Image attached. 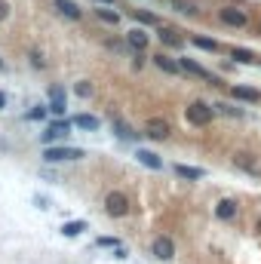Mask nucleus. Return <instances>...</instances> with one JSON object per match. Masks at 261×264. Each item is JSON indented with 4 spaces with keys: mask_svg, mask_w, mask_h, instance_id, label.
Returning a JSON list of instances; mask_svg holds the SVG:
<instances>
[{
    "mask_svg": "<svg viewBox=\"0 0 261 264\" xmlns=\"http://www.w3.org/2000/svg\"><path fill=\"white\" fill-rule=\"evenodd\" d=\"M182 71H188V74H194V77H203V80H212L209 71H206L203 65H197L194 58H182Z\"/></svg>",
    "mask_w": 261,
    "mask_h": 264,
    "instance_id": "nucleus-13",
    "label": "nucleus"
},
{
    "mask_svg": "<svg viewBox=\"0 0 261 264\" xmlns=\"http://www.w3.org/2000/svg\"><path fill=\"white\" fill-rule=\"evenodd\" d=\"M3 68H6V65H3V58H0V71H3Z\"/></svg>",
    "mask_w": 261,
    "mask_h": 264,
    "instance_id": "nucleus-33",
    "label": "nucleus"
},
{
    "mask_svg": "<svg viewBox=\"0 0 261 264\" xmlns=\"http://www.w3.org/2000/svg\"><path fill=\"white\" fill-rule=\"evenodd\" d=\"M105 212H108L111 218H123V215L129 212V200H126V194L111 191V194L105 197Z\"/></svg>",
    "mask_w": 261,
    "mask_h": 264,
    "instance_id": "nucleus-3",
    "label": "nucleus"
},
{
    "mask_svg": "<svg viewBox=\"0 0 261 264\" xmlns=\"http://www.w3.org/2000/svg\"><path fill=\"white\" fill-rule=\"evenodd\" d=\"M175 175H182V178H194V181H197V178L206 175V169H197V166H185V163H178V166H175Z\"/></svg>",
    "mask_w": 261,
    "mask_h": 264,
    "instance_id": "nucleus-15",
    "label": "nucleus"
},
{
    "mask_svg": "<svg viewBox=\"0 0 261 264\" xmlns=\"http://www.w3.org/2000/svg\"><path fill=\"white\" fill-rule=\"evenodd\" d=\"M191 43H194V46H200V49H206V52H215V49H218V43H215V40L200 37V34H197V37H191Z\"/></svg>",
    "mask_w": 261,
    "mask_h": 264,
    "instance_id": "nucleus-19",
    "label": "nucleus"
},
{
    "mask_svg": "<svg viewBox=\"0 0 261 264\" xmlns=\"http://www.w3.org/2000/svg\"><path fill=\"white\" fill-rule=\"evenodd\" d=\"M154 65H157L160 71H166V74H178V71H182V62H172V58H169V55H163V52H160V55H154Z\"/></svg>",
    "mask_w": 261,
    "mask_h": 264,
    "instance_id": "nucleus-10",
    "label": "nucleus"
},
{
    "mask_svg": "<svg viewBox=\"0 0 261 264\" xmlns=\"http://www.w3.org/2000/svg\"><path fill=\"white\" fill-rule=\"evenodd\" d=\"M237 215V203L234 200H222L218 206H215V218H222V221H231Z\"/></svg>",
    "mask_w": 261,
    "mask_h": 264,
    "instance_id": "nucleus-11",
    "label": "nucleus"
},
{
    "mask_svg": "<svg viewBox=\"0 0 261 264\" xmlns=\"http://www.w3.org/2000/svg\"><path fill=\"white\" fill-rule=\"evenodd\" d=\"M98 18H105V22L117 25V22H120V12H114V9H98Z\"/></svg>",
    "mask_w": 261,
    "mask_h": 264,
    "instance_id": "nucleus-25",
    "label": "nucleus"
},
{
    "mask_svg": "<svg viewBox=\"0 0 261 264\" xmlns=\"http://www.w3.org/2000/svg\"><path fill=\"white\" fill-rule=\"evenodd\" d=\"M169 132H172V126H169V120H163V117H151V120L145 123V135L154 138V141L169 138Z\"/></svg>",
    "mask_w": 261,
    "mask_h": 264,
    "instance_id": "nucleus-4",
    "label": "nucleus"
},
{
    "mask_svg": "<svg viewBox=\"0 0 261 264\" xmlns=\"http://www.w3.org/2000/svg\"><path fill=\"white\" fill-rule=\"evenodd\" d=\"M86 157V151H80V148H52V145H46V151H43V160L46 163H58V160H83Z\"/></svg>",
    "mask_w": 261,
    "mask_h": 264,
    "instance_id": "nucleus-2",
    "label": "nucleus"
},
{
    "mask_svg": "<svg viewBox=\"0 0 261 264\" xmlns=\"http://www.w3.org/2000/svg\"><path fill=\"white\" fill-rule=\"evenodd\" d=\"M231 58H234V62H240V65H249L255 55H252L249 49H240V46H234V49H231Z\"/></svg>",
    "mask_w": 261,
    "mask_h": 264,
    "instance_id": "nucleus-20",
    "label": "nucleus"
},
{
    "mask_svg": "<svg viewBox=\"0 0 261 264\" xmlns=\"http://www.w3.org/2000/svg\"><path fill=\"white\" fill-rule=\"evenodd\" d=\"M114 129H117V135H120V138H126V141H129V138H135V132H132L126 123H120V120H114Z\"/></svg>",
    "mask_w": 261,
    "mask_h": 264,
    "instance_id": "nucleus-24",
    "label": "nucleus"
},
{
    "mask_svg": "<svg viewBox=\"0 0 261 264\" xmlns=\"http://www.w3.org/2000/svg\"><path fill=\"white\" fill-rule=\"evenodd\" d=\"M3 105H6V92H0V108H3Z\"/></svg>",
    "mask_w": 261,
    "mask_h": 264,
    "instance_id": "nucleus-31",
    "label": "nucleus"
},
{
    "mask_svg": "<svg viewBox=\"0 0 261 264\" xmlns=\"http://www.w3.org/2000/svg\"><path fill=\"white\" fill-rule=\"evenodd\" d=\"M258 231H261V218H258Z\"/></svg>",
    "mask_w": 261,
    "mask_h": 264,
    "instance_id": "nucleus-34",
    "label": "nucleus"
},
{
    "mask_svg": "<svg viewBox=\"0 0 261 264\" xmlns=\"http://www.w3.org/2000/svg\"><path fill=\"white\" fill-rule=\"evenodd\" d=\"M188 123H194V126H206L212 117H215V108L212 105H206V101H194V105H188Z\"/></svg>",
    "mask_w": 261,
    "mask_h": 264,
    "instance_id": "nucleus-1",
    "label": "nucleus"
},
{
    "mask_svg": "<svg viewBox=\"0 0 261 264\" xmlns=\"http://www.w3.org/2000/svg\"><path fill=\"white\" fill-rule=\"evenodd\" d=\"M98 246H117V240H111V237H102V240H98Z\"/></svg>",
    "mask_w": 261,
    "mask_h": 264,
    "instance_id": "nucleus-30",
    "label": "nucleus"
},
{
    "mask_svg": "<svg viewBox=\"0 0 261 264\" xmlns=\"http://www.w3.org/2000/svg\"><path fill=\"white\" fill-rule=\"evenodd\" d=\"M135 157H138V163L148 166V169H160V166H163V160H160L154 151H135Z\"/></svg>",
    "mask_w": 261,
    "mask_h": 264,
    "instance_id": "nucleus-14",
    "label": "nucleus"
},
{
    "mask_svg": "<svg viewBox=\"0 0 261 264\" xmlns=\"http://www.w3.org/2000/svg\"><path fill=\"white\" fill-rule=\"evenodd\" d=\"M95 3H105V6H111V3H114V0H95Z\"/></svg>",
    "mask_w": 261,
    "mask_h": 264,
    "instance_id": "nucleus-32",
    "label": "nucleus"
},
{
    "mask_svg": "<svg viewBox=\"0 0 261 264\" xmlns=\"http://www.w3.org/2000/svg\"><path fill=\"white\" fill-rule=\"evenodd\" d=\"M3 18H9V3H6V0H0V22H3Z\"/></svg>",
    "mask_w": 261,
    "mask_h": 264,
    "instance_id": "nucleus-28",
    "label": "nucleus"
},
{
    "mask_svg": "<svg viewBox=\"0 0 261 264\" xmlns=\"http://www.w3.org/2000/svg\"><path fill=\"white\" fill-rule=\"evenodd\" d=\"M74 92H77L80 98H89V95H92V83H89V80H80V83L74 86Z\"/></svg>",
    "mask_w": 261,
    "mask_h": 264,
    "instance_id": "nucleus-23",
    "label": "nucleus"
},
{
    "mask_svg": "<svg viewBox=\"0 0 261 264\" xmlns=\"http://www.w3.org/2000/svg\"><path fill=\"white\" fill-rule=\"evenodd\" d=\"M74 126H80V129H98V117H92V114H80V117H74Z\"/></svg>",
    "mask_w": 261,
    "mask_h": 264,
    "instance_id": "nucleus-17",
    "label": "nucleus"
},
{
    "mask_svg": "<svg viewBox=\"0 0 261 264\" xmlns=\"http://www.w3.org/2000/svg\"><path fill=\"white\" fill-rule=\"evenodd\" d=\"M231 92H234V98H243V101H249V105L261 98V92L255 89V86H234Z\"/></svg>",
    "mask_w": 261,
    "mask_h": 264,
    "instance_id": "nucleus-12",
    "label": "nucleus"
},
{
    "mask_svg": "<svg viewBox=\"0 0 261 264\" xmlns=\"http://www.w3.org/2000/svg\"><path fill=\"white\" fill-rule=\"evenodd\" d=\"M31 65H34V68H43V58H40L37 52H31Z\"/></svg>",
    "mask_w": 261,
    "mask_h": 264,
    "instance_id": "nucleus-29",
    "label": "nucleus"
},
{
    "mask_svg": "<svg viewBox=\"0 0 261 264\" xmlns=\"http://www.w3.org/2000/svg\"><path fill=\"white\" fill-rule=\"evenodd\" d=\"M148 40H151V37H148V34L142 31V28H132V31L126 34V43H129V46H132L135 52H142V49L148 46Z\"/></svg>",
    "mask_w": 261,
    "mask_h": 264,
    "instance_id": "nucleus-9",
    "label": "nucleus"
},
{
    "mask_svg": "<svg viewBox=\"0 0 261 264\" xmlns=\"http://www.w3.org/2000/svg\"><path fill=\"white\" fill-rule=\"evenodd\" d=\"M135 18L142 25H157V15H151V12H135Z\"/></svg>",
    "mask_w": 261,
    "mask_h": 264,
    "instance_id": "nucleus-26",
    "label": "nucleus"
},
{
    "mask_svg": "<svg viewBox=\"0 0 261 264\" xmlns=\"http://www.w3.org/2000/svg\"><path fill=\"white\" fill-rule=\"evenodd\" d=\"M80 231H86L83 221H68V225H62V234H65V237H77Z\"/></svg>",
    "mask_w": 261,
    "mask_h": 264,
    "instance_id": "nucleus-21",
    "label": "nucleus"
},
{
    "mask_svg": "<svg viewBox=\"0 0 261 264\" xmlns=\"http://www.w3.org/2000/svg\"><path fill=\"white\" fill-rule=\"evenodd\" d=\"M222 22H225V25H234V28H243V25L249 22V15H246L243 9H234V6H225V9H222Z\"/></svg>",
    "mask_w": 261,
    "mask_h": 264,
    "instance_id": "nucleus-7",
    "label": "nucleus"
},
{
    "mask_svg": "<svg viewBox=\"0 0 261 264\" xmlns=\"http://www.w3.org/2000/svg\"><path fill=\"white\" fill-rule=\"evenodd\" d=\"M151 249H154V255H157L160 261H169V258H175V243H172L169 237H157Z\"/></svg>",
    "mask_w": 261,
    "mask_h": 264,
    "instance_id": "nucleus-6",
    "label": "nucleus"
},
{
    "mask_svg": "<svg viewBox=\"0 0 261 264\" xmlns=\"http://www.w3.org/2000/svg\"><path fill=\"white\" fill-rule=\"evenodd\" d=\"M68 132H71V123H68V120H55V123H49V129L43 132V145H52V141L65 138Z\"/></svg>",
    "mask_w": 261,
    "mask_h": 264,
    "instance_id": "nucleus-5",
    "label": "nucleus"
},
{
    "mask_svg": "<svg viewBox=\"0 0 261 264\" xmlns=\"http://www.w3.org/2000/svg\"><path fill=\"white\" fill-rule=\"evenodd\" d=\"M43 117H46V108H43V105H40V108H34V111L28 114V120H43Z\"/></svg>",
    "mask_w": 261,
    "mask_h": 264,
    "instance_id": "nucleus-27",
    "label": "nucleus"
},
{
    "mask_svg": "<svg viewBox=\"0 0 261 264\" xmlns=\"http://www.w3.org/2000/svg\"><path fill=\"white\" fill-rule=\"evenodd\" d=\"M218 114H228V117H243V111L240 108H234V105H225V101H218V105H212Z\"/></svg>",
    "mask_w": 261,
    "mask_h": 264,
    "instance_id": "nucleus-22",
    "label": "nucleus"
},
{
    "mask_svg": "<svg viewBox=\"0 0 261 264\" xmlns=\"http://www.w3.org/2000/svg\"><path fill=\"white\" fill-rule=\"evenodd\" d=\"M55 9H58L62 15H68V18H80V6L71 3V0H55Z\"/></svg>",
    "mask_w": 261,
    "mask_h": 264,
    "instance_id": "nucleus-16",
    "label": "nucleus"
},
{
    "mask_svg": "<svg viewBox=\"0 0 261 264\" xmlns=\"http://www.w3.org/2000/svg\"><path fill=\"white\" fill-rule=\"evenodd\" d=\"M160 40H163L166 46H182V37H178V31H172V28H160Z\"/></svg>",
    "mask_w": 261,
    "mask_h": 264,
    "instance_id": "nucleus-18",
    "label": "nucleus"
},
{
    "mask_svg": "<svg viewBox=\"0 0 261 264\" xmlns=\"http://www.w3.org/2000/svg\"><path fill=\"white\" fill-rule=\"evenodd\" d=\"M65 108H68V105H65V89H62V86H52V89H49V111L62 117Z\"/></svg>",
    "mask_w": 261,
    "mask_h": 264,
    "instance_id": "nucleus-8",
    "label": "nucleus"
}]
</instances>
